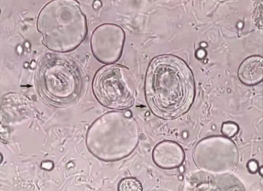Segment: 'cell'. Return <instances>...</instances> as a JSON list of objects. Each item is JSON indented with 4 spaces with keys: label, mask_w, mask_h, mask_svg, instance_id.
I'll list each match as a JSON object with an SVG mask.
<instances>
[{
    "label": "cell",
    "mask_w": 263,
    "mask_h": 191,
    "mask_svg": "<svg viewBox=\"0 0 263 191\" xmlns=\"http://www.w3.org/2000/svg\"><path fill=\"white\" fill-rule=\"evenodd\" d=\"M238 77L243 84L251 86L262 80V58L253 55L244 59L238 69Z\"/></svg>",
    "instance_id": "52a82bcc"
},
{
    "label": "cell",
    "mask_w": 263,
    "mask_h": 191,
    "mask_svg": "<svg viewBox=\"0 0 263 191\" xmlns=\"http://www.w3.org/2000/svg\"><path fill=\"white\" fill-rule=\"evenodd\" d=\"M125 35L118 26L106 23L97 27L91 38V47L95 57L100 62L111 64L120 58Z\"/></svg>",
    "instance_id": "5b68a950"
},
{
    "label": "cell",
    "mask_w": 263,
    "mask_h": 191,
    "mask_svg": "<svg viewBox=\"0 0 263 191\" xmlns=\"http://www.w3.org/2000/svg\"><path fill=\"white\" fill-rule=\"evenodd\" d=\"M92 90L103 106L117 110L132 107L136 97V88L130 70L122 65L108 64L95 74Z\"/></svg>",
    "instance_id": "277c9868"
},
{
    "label": "cell",
    "mask_w": 263,
    "mask_h": 191,
    "mask_svg": "<svg viewBox=\"0 0 263 191\" xmlns=\"http://www.w3.org/2000/svg\"><path fill=\"white\" fill-rule=\"evenodd\" d=\"M185 158L184 151L177 143L166 140L158 143L153 151V159L159 167L171 169L180 166Z\"/></svg>",
    "instance_id": "8992f818"
},
{
    "label": "cell",
    "mask_w": 263,
    "mask_h": 191,
    "mask_svg": "<svg viewBox=\"0 0 263 191\" xmlns=\"http://www.w3.org/2000/svg\"><path fill=\"white\" fill-rule=\"evenodd\" d=\"M262 169H263V168H262V166H260V167H259L258 168V171H259V174H260L261 176H262V173H263V172H262Z\"/></svg>",
    "instance_id": "8fae6325"
},
{
    "label": "cell",
    "mask_w": 263,
    "mask_h": 191,
    "mask_svg": "<svg viewBox=\"0 0 263 191\" xmlns=\"http://www.w3.org/2000/svg\"><path fill=\"white\" fill-rule=\"evenodd\" d=\"M145 90L148 105L155 115L174 119L187 113L194 102V78L182 59L173 55H160L149 65Z\"/></svg>",
    "instance_id": "6da1fadb"
},
{
    "label": "cell",
    "mask_w": 263,
    "mask_h": 191,
    "mask_svg": "<svg viewBox=\"0 0 263 191\" xmlns=\"http://www.w3.org/2000/svg\"><path fill=\"white\" fill-rule=\"evenodd\" d=\"M43 42L49 49L64 52L77 48L87 34L86 17L74 1H53L41 11L37 22Z\"/></svg>",
    "instance_id": "7a4b0ae2"
},
{
    "label": "cell",
    "mask_w": 263,
    "mask_h": 191,
    "mask_svg": "<svg viewBox=\"0 0 263 191\" xmlns=\"http://www.w3.org/2000/svg\"><path fill=\"white\" fill-rule=\"evenodd\" d=\"M248 171L251 173H255L258 171L259 166L257 162L254 160H249L247 164Z\"/></svg>",
    "instance_id": "30bf717a"
},
{
    "label": "cell",
    "mask_w": 263,
    "mask_h": 191,
    "mask_svg": "<svg viewBox=\"0 0 263 191\" xmlns=\"http://www.w3.org/2000/svg\"><path fill=\"white\" fill-rule=\"evenodd\" d=\"M239 130V126L237 123L232 121H227L222 124L221 132L224 137L230 138L235 136Z\"/></svg>",
    "instance_id": "9c48e42d"
},
{
    "label": "cell",
    "mask_w": 263,
    "mask_h": 191,
    "mask_svg": "<svg viewBox=\"0 0 263 191\" xmlns=\"http://www.w3.org/2000/svg\"><path fill=\"white\" fill-rule=\"evenodd\" d=\"M39 67L41 88L51 100L63 102L78 96L81 88L82 74L74 60L51 56L43 60Z\"/></svg>",
    "instance_id": "3957f363"
},
{
    "label": "cell",
    "mask_w": 263,
    "mask_h": 191,
    "mask_svg": "<svg viewBox=\"0 0 263 191\" xmlns=\"http://www.w3.org/2000/svg\"><path fill=\"white\" fill-rule=\"evenodd\" d=\"M118 188L121 191H141L142 186L140 181L135 178L127 177L121 180Z\"/></svg>",
    "instance_id": "ba28073f"
}]
</instances>
